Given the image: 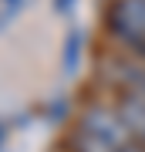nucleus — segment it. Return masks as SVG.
<instances>
[{"mask_svg": "<svg viewBox=\"0 0 145 152\" xmlns=\"http://www.w3.org/2000/svg\"><path fill=\"white\" fill-rule=\"evenodd\" d=\"M108 31L128 54L145 58V0H111Z\"/></svg>", "mask_w": 145, "mask_h": 152, "instance_id": "1", "label": "nucleus"}, {"mask_svg": "<svg viewBox=\"0 0 145 152\" xmlns=\"http://www.w3.org/2000/svg\"><path fill=\"white\" fill-rule=\"evenodd\" d=\"M78 58H81V31H71L68 41H64V54H61V68H64V75H74Z\"/></svg>", "mask_w": 145, "mask_h": 152, "instance_id": "4", "label": "nucleus"}, {"mask_svg": "<svg viewBox=\"0 0 145 152\" xmlns=\"http://www.w3.org/2000/svg\"><path fill=\"white\" fill-rule=\"evenodd\" d=\"M4 142H7V125L0 122V152H4Z\"/></svg>", "mask_w": 145, "mask_h": 152, "instance_id": "8", "label": "nucleus"}, {"mask_svg": "<svg viewBox=\"0 0 145 152\" xmlns=\"http://www.w3.org/2000/svg\"><path fill=\"white\" fill-rule=\"evenodd\" d=\"M78 132L91 135L95 142H101V145H105V149H111V152H118V149H125V145L132 142L128 125L122 122L118 108H108V105H91V108L81 115Z\"/></svg>", "mask_w": 145, "mask_h": 152, "instance_id": "2", "label": "nucleus"}, {"mask_svg": "<svg viewBox=\"0 0 145 152\" xmlns=\"http://www.w3.org/2000/svg\"><path fill=\"white\" fill-rule=\"evenodd\" d=\"M118 115H122V122L128 125L132 142L145 145V95L122 91V98H118Z\"/></svg>", "mask_w": 145, "mask_h": 152, "instance_id": "3", "label": "nucleus"}, {"mask_svg": "<svg viewBox=\"0 0 145 152\" xmlns=\"http://www.w3.org/2000/svg\"><path fill=\"white\" fill-rule=\"evenodd\" d=\"M118 152H145V145H138V142H128V145L118 149Z\"/></svg>", "mask_w": 145, "mask_h": 152, "instance_id": "7", "label": "nucleus"}, {"mask_svg": "<svg viewBox=\"0 0 145 152\" xmlns=\"http://www.w3.org/2000/svg\"><path fill=\"white\" fill-rule=\"evenodd\" d=\"M20 4H24V0H0V24L14 20V14L20 10Z\"/></svg>", "mask_w": 145, "mask_h": 152, "instance_id": "5", "label": "nucleus"}, {"mask_svg": "<svg viewBox=\"0 0 145 152\" xmlns=\"http://www.w3.org/2000/svg\"><path fill=\"white\" fill-rule=\"evenodd\" d=\"M71 7H74V0H54V10L58 14H68Z\"/></svg>", "mask_w": 145, "mask_h": 152, "instance_id": "6", "label": "nucleus"}]
</instances>
